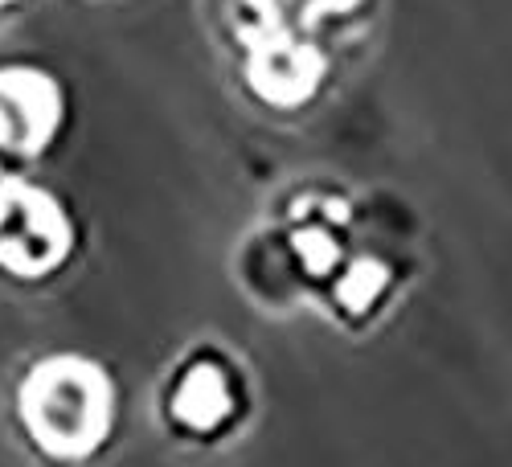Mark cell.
<instances>
[{
    "label": "cell",
    "mask_w": 512,
    "mask_h": 467,
    "mask_svg": "<svg viewBox=\"0 0 512 467\" xmlns=\"http://www.w3.org/2000/svg\"><path fill=\"white\" fill-rule=\"evenodd\" d=\"M17 418L25 439L50 459H91L115 422V390L103 365L54 353L37 361L17 390Z\"/></svg>",
    "instance_id": "cell-1"
},
{
    "label": "cell",
    "mask_w": 512,
    "mask_h": 467,
    "mask_svg": "<svg viewBox=\"0 0 512 467\" xmlns=\"http://www.w3.org/2000/svg\"><path fill=\"white\" fill-rule=\"evenodd\" d=\"M74 250V226L66 209L25 181L0 205V271L13 279H46Z\"/></svg>",
    "instance_id": "cell-2"
},
{
    "label": "cell",
    "mask_w": 512,
    "mask_h": 467,
    "mask_svg": "<svg viewBox=\"0 0 512 467\" xmlns=\"http://www.w3.org/2000/svg\"><path fill=\"white\" fill-rule=\"evenodd\" d=\"M246 398H242V377L230 357H222L213 345L197 349L173 377L164 398L168 427H177V435L209 443L226 435L234 422L242 418Z\"/></svg>",
    "instance_id": "cell-3"
},
{
    "label": "cell",
    "mask_w": 512,
    "mask_h": 467,
    "mask_svg": "<svg viewBox=\"0 0 512 467\" xmlns=\"http://www.w3.org/2000/svg\"><path fill=\"white\" fill-rule=\"evenodd\" d=\"M66 99L37 66H0V164L37 160L62 127Z\"/></svg>",
    "instance_id": "cell-4"
},
{
    "label": "cell",
    "mask_w": 512,
    "mask_h": 467,
    "mask_svg": "<svg viewBox=\"0 0 512 467\" xmlns=\"http://www.w3.org/2000/svg\"><path fill=\"white\" fill-rule=\"evenodd\" d=\"M21 5H29V0H0V17H13Z\"/></svg>",
    "instance_id": "cell-5"
}]
</instances>
